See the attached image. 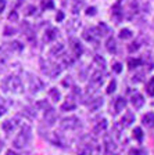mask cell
Wrapping results in <instances>:
<instances>
[{"mask_svg": "<svg viewBox=\"0 0 154 155\" xmlns=\"http://www.w3.org/2000/svg\"><path fill=\"white\" fill-rule=\"evenodd\" d=\"M29 139H31V127H29V126H24L22 129H21V132L15 136V139H14V141H13L14 148H18V150L24 148L29 143Z\"/></svg>", "mask_w": 154, "mask_h": 155, "instance_id": "6da1fadb", "label": "cell"}, {"mask_svg": "<svg viewBox=\"0 0 154 155\" xmlns=\"http://www.w3.org/2000/svg\"><path fill=\"white\" fill-rule=\"evenodd\" d=\"M3 90H9L13 93H21L22 91V83L19 81V78L17 76H10L6 81H3Z\"/></svg>", "mask_w": 154, "mask_h": 155, "instance_id": "7a4b0ae2", "label": "cell"}, {"mask_svg": "<svg viewBox=\"0 0 154 155\" xmlns=\"http://www.w3.org/2000/svg\"><path fill=\"white\" fill-rule=\"evenodd\" d=\"M60 126L64 130H75L80 126V120L77 116H68V118H64V119L61 120Z\"/></svg>", "mask_w": 154, "mask_h": 155, "instance_id": "3957f363", "label": "cell"}, {"mask_svg": "<svg viewBox=\"0 0 154 155\" xmlns=\"http://www.w3.org/2000/svg\"><path fill=\"white\" fill-rule=\"evenodd\" d=\"M45 87V83L42 82V79H39V78H31L29 79V90L32 91V93H38L40 91Z\"/></svg>", "mask_w": 154, "mask_h": 155, "instance_id": "277c9868", "label": "cell"}, {"mask_svg": "<svg viewBox=\"0 0 154 155\" xmlns=\"http://www.w3.org/2000/svg\"><path fill=\"white\" fill-rule=\"evenodd\" d=\"M56 122H57V112L53 108H49L45 112V123L47 126H53Z\"/></svg>", "mask_w": 154, "mask_h": 155, "instance_id": "5b68a950", "label": "cell"}, {"mask_svg": "<svg viewBox=\"0 0 154 155\" xmlns=\"http://www.w3.org/2000/svg\"><path fill=\"white\" fill-rule=\"evenodd\" d=\"M103 82H104V75L101 74V71H96L92 74V76H90V83L93 84V86H96V87L101 86Z\"/></svg>", "mask_w": 154, "mask_h": 155, "instance_id": "8992f818", "label": "cell"}, {"mask_svg": "<svg viewBox=\"0 0 154 155\" xmlns=\"http://www.w3.org/2000/svg\"><path fill=\"white\" fill-rule=\"evenodd\" d=\"M131 100L135 108H142V105L145 104V98H143V96L140 93H133L131 97Z\"/></svg>", "mask_w": 154, "mask_h": 155, "instance_id": "52a82bcc", "label": "cell"}, {"mask_svg": "<svg viewBox=\"0 0 154 155\" xmlns=\"http://www.w3.org/2000/svg\"><path fill=\"white\" fill-rule=\"evenodd\" d=\"M101 105H103V98L101 97H96V98H92L90 100V104H89V111H97V110H100L101 108Z\"/></svg>", "mask_w": 154, "mask_h": 155, "instance_id": "ba28073f", "label": "cell"}, {"mask_svg": "<svg viewBox=\"0 0 154 155\" xmlns=\"http://www.w3.org/2000/svg\"><path fill=\"white\" fill-rule=\"evenodd\" d=\"M71 47H72V50H74V55H75V57H79V55L84 53V48H82L80 43L78 42L77 39H71Z\"/></svg>", "mask_w": 154, "mask_h": 155, "instance_id": "9c48e42d", "label": "cell"}, {"mask_svg": "<svg viewBox=\"0 0 154 155\" xmlns=\"http://www.w3.org/2000/svg\"><path fill=\"white\" fill-rule=\"evenodd\" d=\"M104 147H106L107 154H111V152L115 151V144L112 141V137H110V136L104 137Z\"/></svg>", "mask_w": 154, "mask_h": 155, "instance_id": "30bf717a", "label": "cell"}, {"mask_svg": "<svg viewBox=\"0 0 154 155\" xmlns=\"http://www.w3.org/2000/svg\"><path fill=\"white\" fill-rule=\"evenodd\" d=\"M57 33H58V31L56 28H49L47 31L45 32V42H53L56 38H57Z\"/></svg>", "mask_w": 154, "mask_h": 155, "instance_id": "8fae6325", "label": "cell"}, {"mask_svg": "<svg viewBox=\"0 0 154 155\" xmlns=\"http://www.w3.org/2000/svg\"><path fill=\"white\" fill-rule=\"evenodd\" d=\"M49 54H50V55H63V54H64V45H61V43L54 45L53 47L50 48Z\"/></svg>", "mask_w": 154, "mask_h": 155, "instance_id": "7c38bea8", "label": "cell"}, {"mask_svg": "<svg viewBox=\"0 0 154 155\" xmlns=\"http://www.w3.org/2000/svg\"><path fill=\"white\" fill-rule=\"evenodd\" d=\"M15 125H17L15 120H11V119L4 120V122L2 123V129H3L6 133H11L14 130V127H15Z\"/></svg>", "mask_w": 154, "mask_h": 155, "instance_id": "4fadbf2b", "label": "cell"}, {"mask_svg": "<svg viewBox=\"0 0 154 155\" xmlns=\"http://www.w3.org/2000/svg\"><path fill=\"white\" fill-rule=\"evenodd\" d=\"M135 122V115L132 112H126L125 115L122 116V119H121V125L122 126H129L132 125V123Z\"/></svg>", "mask_w": 154, "mask_h": 155, "instance_id": "5bb4252c", "label": "cell"}, {"mask_svg": "<svg viewBox=\"0 0 154 155\" xmlns=\"http://www.w3.org/2000/svg\"><path fill=\"white\" fill-rule=\"evenodd\" d=\"M126 107V101L124 97H118L115 100V103H114V110H115V112H121V111H124V108Z\"/></svg>", "mask_w": 154, "mask_h": 155, "instance_id": "9a60e30c", "label": "cell"}, {"mask_svg": "<svg viewBox=\"0 0 154 155\" xmlns=\"http://www.w3.org/2000/svg\"><path fill=\"white\" fill-rule=\"evenodd\" d=\"M106 48H107V51L111 53V54H114V53L117 51V43H115V40H114V38H112V36H110V38L107 39Z\"/></svg>", "mask_w": 154, "mask_h": 155, "instance_id": "2e32d148", "label": "cell"}, {"mask_svg": "<svg viewBox=\"0 0 154 155\" xmlns=\"http://www.w3.org/2000/svg\"><path fill=\"white\" fill-rule=\"evenodd\" d=\"M106 129H107V120L106 119H101L96 126H94L93 133H96V134H100V133H103Z\"/></svg>", "mask_w": 154, "mask_h": 155, "instance_id": "e0dca14e", "label": "cell"}, {"mask_svg": "<svg viewBox=\"0 0 154 155\" xmlns=\"http://www.w3.org/2000/svg\"><path fill=\"white\" fill-rule=\"evenodd\" d=\"M77 108V104L74 100H67L63 105H61V111H72Z\"/></svg>", "mask_w": 154, "mask_h": 155, "instance_id": "ac0fdd59", "label": "cell"}, {"mask_svg": "<svg viewBox=\"0 0 154 155\" xmlns=\"http://www.w3.org/2000/svg\"><path fill=\"white\" fill-rule=\"evenodd\" d=\"M143 125H146V126H153L154 125V114L153 112H149V114H146L145 116H143Z\"/></svg>", "mask_w": 154, "mask_h": 155, "instance_id": "d6986e66", "label": "cell"}, {"mask_svg": "<svg viewBox=\"0 0 154 155\" xmlns=\"http://www.w3.org/2000/svg\"><path fill=\"white\" fill-rule=\"evenodd\" d=\"M118 36L122 39V40H128V39H132V36H133V33H132L131 29L125 28V29H121L118 33Z\"/></svg>", "mask_w": 154, "mask_h": 155, "instance_id": "ffe728a7", "label": "cell"}, {"mask_svg": "<svg viewBox=\"0 0 154 155\" xmlns=\"http://www.w3.org/2000/svg\"><path fill=\"white\" fill-rule=\"evenodd\" d=\"M49 97H50V98L54 101V103H57V101L60 100L61 94H60V91H58L56 87H51L50 90H49Z\"/></svg>", "mask_w": 154, "mask_h": 155, "instance_id": "44dd1931", "label": "cell"}, {"mask_svg": "<svg viewBox=\"0 0 154 155\" xmlns=\"http://www.w3.org/2000/svg\"><path fill=\"white\" fill-rule=\"evenodd\" d=\"M50 141L53 143L54 145H60V147H63V145H64V139H63L60 134H57V133H54V134L51 136Z\"/></svg>", "mask_w": 154, "mask_h": 155, "instance_id": "7402d4cb", "label": "cell"}, {"mask_svg": "<svg viewBox=\"0 0 154 155\" xmlns=\"http://www.w3.org/2000/svg\"><path fill=\"white\" fill-rule=\"evenodd\" d=\"M93 62L97 65L99 68H101V69H104L106 68V60L101 57V55H94V58H93Z\"/></svg>", "mask_w": 154, "mask_h": 155, "instance_id": "603a6c76", "label": "cell"}, {"mask_svg": "<svg viewBox=\"0 0 154 155\" xmlns=\"http://www.w3.org/2000/svg\"><path fill=\"white\" fill-rule=\"evenodd\" d=\"M10 45V48L13 50V51H22V48H24V45H21V42H11L9 43Z\"/></svg>", "mask_w": 154, "mask_h": 155, "instance_id": "cb8c5ba5", "label": "cell"}, {"mask_svg": "<svg viewBox=\"0 0 154 155\" xmlns=\"http://www.w3.org/2000/svg\"><path fill=\"white\" fill-rule=\"evenodd\" d=\"M140 64H142V60H140V58H131V60L128 61V67L131 68V69H133V68H138Z\"/></svg>", "mask_w": 154, "mask_h": 155, "instance_id": "d4e9b609", "label": "cell"}, {"mask_svg": "<svg viewBox=\"0 0 154 155\" xmlns=\"http://www.w3.org/2000/svg\"><path fill=\"white\" fill-rule=\"evenodd\" d=\"M112 17H115L117 19H119L122 17V13H121V6L119 3H117L115 6L112 7Z\"/></svg>", "mask_w": 154, "mask_h": 155, "instance_id": "484cf974", "label": "cell"}, {"mask_svg": "<svg viewBox=\"0 0 154 155\" xmlns=\"http://www.w3.org/2000/svg\"><path fill=\"white\" fill-rule=\"evenodd\" d=\"M122 129H124V126L121 125V123H115L114 125V136H115L117 139H121V133H122Z\"/></svg>", "mask_w": 154, "mask_h": 155, "instance_id": "4316f807", "label": "cell"}, {"mask_svg": "<svg viewBox=\"0 0 154 155\" xmlns=\"http://www.w3.org/2000/svg\"><path fill=\"white\" fill-rule=\"evenodd\" d=\"M146 90H147L149 96H154V78H151L150 81H149L147 86H146Z\"/></svg>", "mask_w": 154, "mask_h": 155, "instance_id": "83f0119b", "label": "cell"}, {"mask_svg": "<svg viewBox=\"0 0 154 155\" xmlns=\"http://www.w3.org/2000/svg\"><path fill=\"white\" fill-rule=\"evenodd\" d=\"M133 137H135L138 141H142V139H143V130H142L140 127H135V130H133Z\"/></svg>", "mask_w": 154, "mask_h": 155, "instance_id": "f1b7e54d", "label": "cell"}, {"mask_svg": "<svg viewBox=\"0 0 154 155\" xmlns=\"http://www.w3.org/2000/svg\"><path fill=\"white\" fill-rule=\"evenodd\" d=\"M74 61H75V58H72L71 55H68V54H63V62H64L65 65H72L74 64Z\"/></svg>", "mask_w": 154, "mask_h": 155, "instance_id": "f546056e", "label": "cell"}, {"mask_svg": "<svg viewBox=\"0 0 154 155\" xmlns=\"http://www.w3.org/2000/svg\"><path fill=\"white\" fill-rule=\"evenodd\" d=\"M54 7V2L53 0H42V8L43 10H49Z\"/></svg>", "mask_w": 154, "mask_h": 155, "instance_id": "4dcf8cb0", "label": "cell"}, {"mask_svg": "<svg viewBox=\"0 0 154 155\" xmlns=\"http://www.w3.org/2000/svg\"><path fill=\"white\" fill-rule=\"evenodd\" d=\"M15 32H17V29L13 28V26H6V28H4V35H6V36L15 35Z\"/></svg>", "mask_w": 154, "mask_h": 155, "instance_id": "1f68e13d", "label": "cell"}, {"mask_svg": "<svg viewBox=\"0 0 154 155\" xmlns=\"http://www.w3.org/2000/svg\"><path fill=\"white\" fill-rule=\"evenodd\" d=\"M115 89H117V82L115 81H111V82H110V84H108V87H107V93H108V94L114 93V91H115Z\"/></svg>", "mask_w": 154, "mask_h": 155, "instance_id": "d6a6232c", "label": "cell"}, {"mask_svg": "<svg viewBox=\"0 0 154 155\" xmlns=\"http://www.w3.org/2000/svg\"><path fill=\"white\" fill-rule=\"evenodd\" d=\"M139 48V43L138 42H133V43H131V45L128 46V50H129V53H133V51H136Z\"/></svg>", "mask_w": 154, "mask_h": 155, "instance_id": "836d02e7", "label": "cell"}, {"mask_svg": "<svg viewBox=\"0 0 154 155\" xmlns=\"http://www.w3.org/2000/svg\"><path fill=\"white\" fill-rule=\"evenodd\" d=\"M131 155H147L146 150H131Z\"/></svg>", "mask_w": 154, "mask_h": 155, "instance_id": "e575fe53", "label": "cell"}, {"mask_svg": "<svg viewBox=\"0 0 154 155\" xmlns=\"http://www.w3.org/2000/svg\"><path fill=\"white\" fill-rule=\"evenodd\" d=\"M63 86L64 87H71L72 86V79H71V76H67L64 81H63Z\"/></svg>", "mask_w": 154, "mask_h": 155, "instance_id": "d590c367", "label": "cell"}, {"mask_svg": "<svg viewBox=\"0 0 154 155\" xmlns=\"http://www.w3.org/2000/svg\"><path fill=\"white\" fill-rule=\"evenodd\" d=\"M112 71L115 72V74H119V72L122 71V65L119 64V62H115V64L112 65Z\"/></svg>", "mask_w": 154, "mask_h": 155, "instance_id": "8d00e7d4", "label": "cell"}, {"mask_svg": "<svg viewBox=\"0 0 154 155\" xmlns=\"http://www.w3.org/2000/svg\"><path fill=\"white\" fill-rule=\"evenodd\" d=\"M38 107H42V108H43V110H49V108H50V105H49V103H47V101H39V103H38Z\"/></svg>", "mask_w": 154, "mask_h": 155, "instance_id": "74e56055", "label": "cell"}, {"mask_svg": "<svg viewBox=\"0 0 154 155\" xmlns=\"http://www.w3.org/2000/svg\"><path fill=\"white\" fill-rule=\"evenodd\" d=\"M9 19H10V21H13V22H15V21H18V14H17L15 11H13V13H10Z\"/></svg>", "mask_w": 154, "mask_h": 155, "instance_id": "f35d334b", "label": "cell"}, {"mask_svg": "<svg viewBox=\"0 0 154 155\" xmlns=\"http://www.w3.org/2000/svg\"><path fill=\"white\" fill-rule=\"evenodd\" d=\"M35 11H36L35 6H28L26 7V15H32V14H35Z\"/></svg>", "mask_w": 154, "mask_h": 155, "instance_id": "ab89813d", "label": "cell"}, {"mask_svg": "<svg viewBox=\"0 0 154 155\" xmlns=\"http://www.w3.org/2000/svg\"><path fill=\"white\" fill-rule=\"evenodd\" d=\"M142 76H143V74H136V75H133V78H132V82H133V83H138V82H140V81H142Z\"/></svg>", "mask_w": 154, "mask_h": 155, "instance_id": "60d3db41", "label": "cell"}, {"mask_svg": "<svg viewBox=\"0 0 154 155\" xmlns=\"http://www.w3.org/2000/svg\"><path fill=\"white\" fill-rule=\"evenodd\" d=\"M56 19H57V22H61V21L64 19V13H63V11H58L57 15H56Z\"/></svg>", "mask_w": 154, "mask_h": 155, "instance_id": "b9f144b4", "label": "cell"}, {"mask_svg": "<svg viewBox=\"0 0 154 155\" xmlns=\"http://www.w3.org/2000/svg\"><path fill=\"white\" fill-rule=\"evenodd\" d=\"M86 14L87 15H94V14H96V7H89V8L86 10Z\"/></svg>", "mask_w": 154, "mask_h": 155, "instance_id": "7bdbcfd3", "label": "cell"}, {"mask_svg": "<svg viewBox=\"0 0 154 155\" xmlns=\"http://www.w3.org/2000/svg\"><path fill=\"white\" fill-rule=\"evenodd\" d=\"M4 8H6V0H0V14L4 11Z\"/></svg>", "mask_w": 154, "mask_h": 155, "instance_id": "ee69618b", "label": "cell"}, {"mask_svg": "<svg viewBox=\"0 0 154 155\" xmlns=\"http://www.w3.org/2000/svg\"><path fill=\"white\" fill-rule=\"evenodd\" d=\"M24 112H25L29 118H33V116H35V112H31V108H25V110H24Z\"/></svg>", "mask_w": 154, "mask_h": 155, "instance_id": "f6af8a7d", "label": "cell"}, {"mask_svg": "<svg viewBox=\"0 0 154 155\" xmlns=\"http://www.w3.org/2000/svg\"><path fill=\"white\" fill-rule=\"evenodd\" d=\"M79 8H80V3H79V4H77V6H75L74 8H72V13H74V14H78V13H79V11H78Z\"/></svg>", "mask_w": 154, "mask_h": 155, "instance_id": "bcb514c9", "label": "cell"}, {"mask_svg": "<svg viewBox=\"0 0 154 155\" xmlns=\"http://www.w3.org/2000/svg\"><path fill=\"white\" fill-rule=\"evenodd\" d=\"M4 114H6V108H4V107H0V116L4 115Z\"/></svg>", "mask_w": 154, "mask_h": 155, "instance_id": "7dc6e473", "label": "cell"}, {"mask_svg": "<svg viewBox=\"0 0 154 155\" xmlns=\"http://www.w3.org/2000/svg\"><path fill=\"white\" fill-rule=\"evenodd\" d=\"M6 155H17V154H15V152L13 151V150H9V151L6 152Z\"/></svg>", "mask_w": 154, "mask_h": 155, "instance_id": "c3c4849f", "label": "cell"}, {"mask_svg": "<svg viewBox=\"0 0 154 155\" xmlns=\"http://www.w3.org/2000/svg\"><path fill=\"white\" fill-rule=\"evenodd\" d=\"M112 155H119V154H112Z\"/></svg>", "mask_w": 154, "mask_h": 155, "instance_id": "681fc988", "label": "cell"}]
</instances>
